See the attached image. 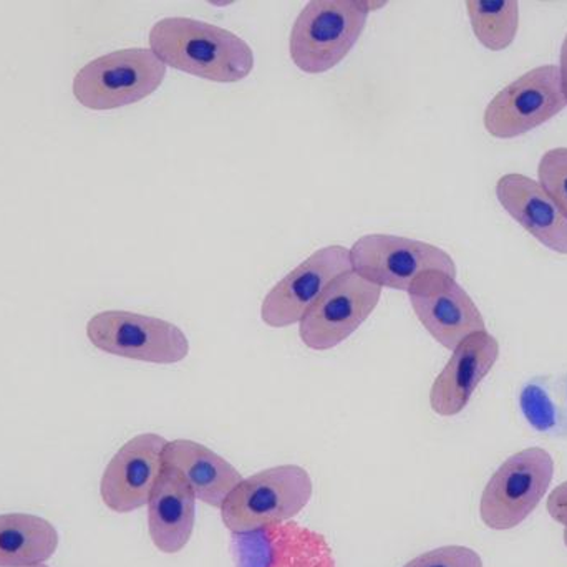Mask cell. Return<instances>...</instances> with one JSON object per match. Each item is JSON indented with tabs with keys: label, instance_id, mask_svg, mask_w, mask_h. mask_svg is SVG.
<instances>
[{
	"label": "cell",
	"instance_id": "3",
	"mask_svg": "<svg viewBox=\"0 0 567 567\" xmlns=\"http://www.w3.org/2000/svg\"><path fill=\"white\" fill-rule=\"evenodd\" d=\"M312 480L297 465L256 473L229 493L221 519L233 535H246L296 518L312 498Z\"/></svg>",
	"mask_w": 567,
	"mask_h": 567
},
{
	"label": "cell",
	"instance_id": "23",
	"mask_svg": "<svg viewBox=\"0 0 567 567\" xmlns=\"http://www.w3.org/2000/svg\"><path fill=\"white\" fill-rule=\"evenodd\" d=\"M546 508H548L549 516H551L556 523L567 528V482L559 485L558 488L549 495Z\"/></svg>",
	"mask_w": 567,
	"mask_h": 567
},
{
	"label": "cell",
	"instance_id": "26",
	"mask_svg": "<svg viewBox=\"0 0 567 567\" xmlns=\"http://www.w3.org/2000/svg\"><path fill=\"white\" fill-rule=\"evenodd\" d=\"M30 567H49V566H45V565H35V566H30Z\"/></svg>",
	"mask_w": 567,
	"mask_h": 567
},
{
	"label": "cell",
	"instance_id": "4",
	"mask_svg": "<svg viewBox=\"0 0 567 567\" xmlns=\"http://www.w3.org/2000/svg\"><path fill=\"white\" fill-rule=\"evenodd\" d=\"M165 76L166 65L152 50H116L79 70L73 95L85 109H122L155 93Z\"/></svg>",
	"mask_w": 567,
	"mask_h": 567
},
{
	"label": "cell",
	"instance_id": "25",
	"mask_svg": "<svg viewBox=\"0 0 567 567\" xmlns=\"http://www.w3.org/2000/svg\"><path fill=\"white\" fill-rule=\"evenodd\" d=\"M565 545H566V548H567V528L565 529Z\"/></svg>",
	"mask_w": 567,
	"mask_h": 567
},
{
	"label": "cell",
	"instance_id": "1",
	"mask_svg": "<svg viewBox=\"0 0 567 567\" xmlns=\"http://www.w3.org/2000/svg\"><path fill=\"white\" fill-rule=\"evenodd\" d=\"M148 42L166 66L198 79L241 82L255 69V53L241 37L189 17L158 20L150 30Z\"/></svg>",
	"mask_w": 567,
	"mask_h": 567
},
{
	"label": "cell",
	"instance_id": "15",
	"mask_svg": "<svg viewBox=\"0 0 567 567\" xmlns=\"http://www.w3.org/2000/svg\"><path fill=\"white\" fill-rule=\"evenodd\" d=\"M496 196L506 213L543 246L567 255V218L538 182L519 173L502 176Z\"/></svg>",
	"mask_w": 567,
	"mask_h": 567
},
{
	"label": "cell",
	"instance_id": "12",
	"mask_svg": "<svg viewBox=\"0 0 567 567\" xmlns=\"http://www.w3.org/2000/svg\"><path fill=\"white\" fill-rule=\"evenodd\" d=\"M231 553L236 567H337L323 535L293 522L233 535Z\"/></svg>",
	"mask_w": 567,
	"mask_h": 567
},
{
	"label": "cell",
	"instance_id": "7",
	"mask_svg": "<svg viewBox=\"0 0 567 567\" xmlns=\"http://www.w3.org/2000/svg\"><path fill=\"white\" fill-rule=\"evenodd\" d=\"M352 271L377 286L409 290L423 272L456 278V266L439 246L390 235H369L349 249Z\"/></svg>",
	"mask_w": 567,
	"mask_h": 567
},
{
	"label": "cell",
	"instance_id": "6",
	"mask_svg": "<svg viewBox=\"0 0 567 567\" xmlns=\"http://www.w3.org/2000/svg\"><path fill=\"white\" fill-rule=\"evenodd\" d=\"M93 347L123 359L169 365L189 353L188 337L168 320L126 310H105L86 323Z\"/></svg>",
	"mask_w": 567,
	"mask_h": 567
},
{
	"label": "cell",
	"instance_id": "21",
	"mask_svg": "<svg viewBox=\"0 0 567 567\" xmlns=\"http://www.w3.org/2000/svg\"><path fill=\"white\" fill-rule=\"evenodd\" d=\"M403 567H483L482 556L465 546H443L423 553Z\"/></svg>",
	"mask_w": 567,
	"mask_h": 567
},
{
	"label": "cell",
	"instance_id": "2",
	"mask_svg": "<svg viewBox=\"0 0 567 567\" xmlns=\"http://www.w3.org/2000/svg\"><path fill=\"white\" fill-rule=\"evenodd\" d=\"M383 2L312 0L300 10L289 39L297 69L320 75L339 65L359 42L367 19Z\"/></svg>",
	"mask_w": 567,
	"mask_h": 567
},
{
	"label": "cell",
	"instance_id": "24",
	"mask_svg": "<svg viewBox=\"0 0 567 567\" xmlns=\"http://www.w3.org/2000/svg\"><path fill=\"white\" fill-rule=\"evenodd\" d=\"M559 75H561L563 92L567 100V35L561 47V59H559Z\"/></svg>",
	"mask_w": 567,
	"mask_h": 567
},
{
	"label": "cell",
	"instance_id": "20",
	"mask_svg": "<svg viewBox=\"0 0 567 567\" xmlns=\"http://www.w3.org/2000/svg\"><path fill=\"white\" fill-rule=\"evenodd\" d=\"M539 185L567 218V148H553L539 159Z\"/></svg>",
	"mask_w": 567,
	"mask_h": 567
},
{
	"label": "cell",
	"instance_id": "19",
	"mask_svg": "<svg viewBox=\"0 0 567 567\" xmlns=\"http://www.w3.org/2000/svg\"><path fill=\"white\" fill-rule=\"evenodd\" d=\"M473 33L493 52L508 49L519 29V3L516 0H470L466 2Z\"/></svg>",
	"mask_w": 567,
	"mask_h": 567
},
{
	"label": "cell",
	"instance_id": "18",
	"mask_svg": "<svg viewBox=\"0 0 567 567\" xmlns=\"http://www.w3.org/2000/svg\"><path fill=\"white\" fill-rule=\"evenodd\" d=\"M59 548V533L47 519L25 513L0 515V567L43 565Z\"/></svg>",
	"mask_w": 567,
	"mask_h": 567
},
{
	"label": "cell",
	"instance_id": "13",
	"mask_svg": "<svg viewBox=\"0 0 567 567\" xmlns=\"http://www.w3.org/2000/svg\"><path fill=\"white\" fill-rule=\"evenodd\" d=\"M168 440L156 433H143L115 453L100 483V496L106 508L132 513L148 505L163 468V452Z\"/></svg>",
	"mask_w": 567,
	"mask_h": 567
},
{
	"label": "cell",
	"instance_id": "22",
	"mask_svg": "<svg viewBox=\"0 0 567 567\" xmlns=\"http://www.w3.org/2000/svg\"><path fill=\"white\" fill-rule=\"evenodd\" d=\"M523 412L533 426L538 430H548L555 425V410L545 392L538 386H528L522 395Z\"/></svg>",
	"mask_w": 567,
	"mask_h": 567
},
{
	"label": "cell",
	"instance_id": "11",
	"mask_svg": "<svg viewBox=\"0 0 567 567\" xmlns=\"http://www.w3.org/2000/svg\"><path fill=\"white\" fill-rule=\"evenodd\" d=\"M352 271L350 251L327 246L284 276L262 300L261 319L272 329L299 323L333 279Z\"/></svg>",
	"mask_w": 567,
	"mask_h": 567
},
{
	"label": "cell",
	"instance_id": "9",
	"mask_svg": "<svg viewBox=\"0 0 567 567\" xmlns=\"http://www.w3.org/2000/svg\"><path fill=\"white\" fill-rule=\"evenodd\" d=\"M382 287L355 271L346 272L326 287L299 322L303 346L329 350L349 339L379 306Z\"/></svg>",
	"mask_w": 567,
	"mask_h": 567
},
{
	"label": "cell",
	"instance_id": "17",
	"mask_svg": "<svg viewBox=\"0 0 567 567\" xmlns=\"http://www.w3.org/2000/svg\"><path fill=\"white\" fill-rule=\"evenodd\" d=\"M163 465L182 473L195 492L196 499L213 508H221L229 493L243 482L241 473L231 463L193 440L166 443Z\"/></svg>",
	"mask_w": 567,
	"mask_h": 567
},
{
	"label": "cell",
	"instance_id": "14",
	"mask_svg": "<svg viewBox=\"0 0 567 567\" xmlns=\"http://www.w3.org/2000/svg\"><path fill=\"white\" fill-rule=\"evenodd\" d=\"M499 357V343L488 330L466 337L450 357L430 390V406L440 416L462 413Z\"/></svg>",
	"mask_w": 567,
	"mask_h": 567
},
{
	"label": "cell",
	"instance_id": "16",
	"mask_svg": "<svg viewBox=\"0 0 567 567\" xmlns=\"http://www.w3.org/2000/svg\"><path fill=\"white\" fill-rule=\"evenodd\" d=\"M196 496L182 473L163 465L148 502V533L156 549L176 555L195 529Z\"/></svg>",
	"mask_w": 567,
	"mask_h": 567
},
{
	"label": "cell",
	"instance_id": "5",
	"mask_svg": "<svg viewBox=\"0 0 567 567\" xmlns=\"http://www.w3.org/2000/svg\"><path fill=\"white\" fill-rule=\"evenodd\" d=\"M555 476V462L546 450L526 449L509 456L488 485L480 502L482 522L495 532L522 525L538 508Z\"/></svg>",
	"mask_w": 567,
	"mask_h": 567
},
{
	"label": "cell",
	"instance_id": "8",
	"mask_svg": "<svg viewBox=\"0 0 567 567\" xmlns=\"http://www.w3.org/2000/svg\"><path fill=\"white\" fill-rule=\"evenodd\" d=\"M566 106L559 66H536L496 93L485 110V128L495 138H516L545 125Z\"/></svg>",
	"mask_w": 567,
	"mask_h": 567
},
{
	"label": "cell",
	"instance_id": "10",
	"mask_svg": "<svg viewBox=\"0 0 567 567\" xmlns=\"http://www.w3.org/2000/svg\"><path fill=\"white\" fill-rule=\"evenodd\" d=\"M406 292L426 332L445 349L455 350L466 337L486 330L470 293L445 272H423Z\"/></svg>",
	"mask_w": 567,
	"mask_h": 567
}]
</instances>
